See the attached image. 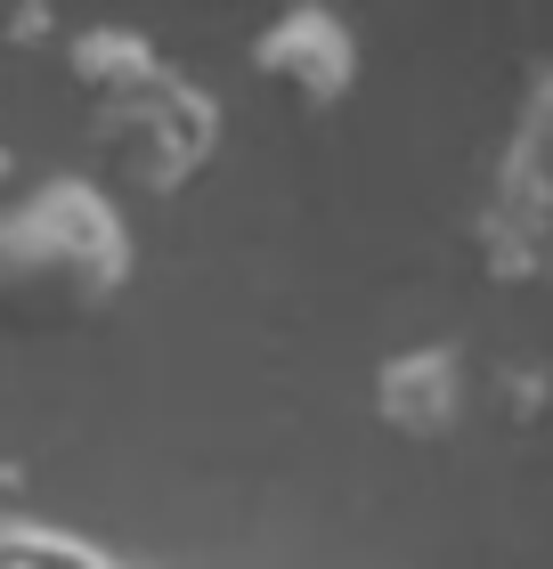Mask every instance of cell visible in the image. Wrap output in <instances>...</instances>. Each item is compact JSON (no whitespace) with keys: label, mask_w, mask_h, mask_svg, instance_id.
Here are the masks:
<instances>
[{"label":"cell","mask_w":553,"mask_h":569,"mask_svg":"<svg viewBox=\"0 0 553 569\" xmlns=\"http://www.w3.org/2000/svg\"><path fill=\"white\" fill-rule=\"evenodd\" d=\"M130 277H139L130 212L90 171H49L0 203V326H82L130 293Z\"/></svg>","instance_id":"1"},{"label":"cell","mask_w":553,"mask_h":569,"mask_svg":"<svg viewBox=\"0 0 553 569\" xmlns=\"http://www.w3.org/2000/svg\"><path fill=\"white\" fill-rule=\"evenodd\" d=\"M220 131H228L220 98L204 90L196 73L164 66L155 82L90 107V139H98V171L90 179L122 203V212L130 203H171V196H188L196 179L213 171Z\"/></svg>","instance_id":"2"},{"label":"cell","mask_w":553,"mask_h":569,"mask_svg":"<svg viewBox=\"0 0 553 569\" xmlns=\"http://www.w3.org/2000/svg\"><path fill=\"white\" fill-rule=\"evenodd\" d=\"M464 237L488 284H553V66H537L521 90Z\"/></svg>","instance_id":"3"},{"label":"cell","mask_w":553,"mask_h":569,"mask_svg":"<svg viewBox=\"0 0 553 569\" xmlns=\"http://www.w3.org/2000/svg\"><path fill=\"white\" fill-rule=\"evenodd\" d=\"M366 407H375V423L391 439L440 448V439H456L464 416L481 407V375H472V358L456 342H399L366 375Z\"/></svg>","instance_id":"4"},{"label":"cell","mask_w":553,"mask_h":569,"mask_svg":"<svg viewBox=\"0 0 553 569\" xmlns=\"http://www.w3.org/2000/svg\"><path fill=\"white\" fill-rule=\"evenodd\" d=\"M245 58H253L260 82H269L277 98H294L302 114H334L342 98L358 90V33H350V17L318 9V0L277 9L245 41Z\"/></svg>","instance_id":"5"},{"label":"cell","mask_w":553,"mask_h":569,"mask_svg":"<svg viewBox=\"0 0 553 569\" xmlns=\"http://www.w3.org/2000/svg\"><path fill=\"white\" fill-rule=\"evenodd\" d=\"M58 66H66V82H73V98H82V107H107V98L155 82V73H164L171 58L155 49V33H139V24H122V17H90V24H66Z\"/></svg>","instance_id":"6"},{"label":"cell","mask_w":553,"mask_h":569,"mask_svg":"<svg viewBox=\"0 0 553 569\" xmlns=\"http://www.w3.org/2000/svg\"><path fill=\"white\" fill-rule=\"evenodd\" d=\"M0 569H155V561H130L107 537L66 529V521H49V512L0 505Z\"/></svg>","instance_id":"7"},{"label":"cell","mask_w":553,"mask_h":569,"mask_svg":"<svg viewBox=\"0 0 553 569\" xmlns=\"http://www.w3.org/2000/svg\"><path fill=\"white\" fill-rule=\"evenodd\" d=\"M481 399H496V416H505V423H537L553 407V367H545V358H530V367L505 358V367L481 382Z\"/></svg>","instance_id":"8"},{"label":"cell","mask_w":553,"mask_h":569,"mask_svg":"<svg viewBox=\"0 0 553 569\" xmlns=\"http://www.w3.org/2000/svg\"><path fill=\"white\" fill-rule=\"evenodd\" d=\"M0 41H9V49H58L66 41V17L41 9V0H24V9L0 17Z\"/></svg>","instance_id":"9"},{"label":"cell","mask_w":553,"mask_h":569,"mask_svg":"<svg viewBox=\"0 0 553 569\" xmlns=\"http://www.w3.org/2000/svg\"><path fill=\"white\" fill-rule=\"evenodd\" d=\"M9 179H17V154H9V139H0V196H9Z\"/></svg>","instance_id":"10"}]
</instances>
